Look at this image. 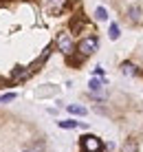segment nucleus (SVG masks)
I'll list each match as a JSON object with an SVG mask.
<instances>
[{"label":"nucleus","mask_w":143,"mask_h":152,"mask_svg":"<svg viewBox=\"0 0 143 152\" xmlns=\"http://www.w3.org/2000/svg\"><path fill=\"white\" fill-rule=\"evenodd\" d=\"M95 18L97 20H108V11H106L104 7H97L95 9Z\"/></svg>","instance_id":"9"},{"label":"nucleus","mask_w":143,"mask_h":152,"mask_svg":"<svg viewBox=\"0 0 143 152\" xmlns=\"http://www.w3.org/2000/svg\"><path fill=\"white\" fill-rule=\"evenodd\" d=\"M97 38H93V35H88V38H84L82 42L77 44V51H79V55L82 57H88V55H93L95 51H97Z\"/></svg>","instance_id":"2"},{"label":"nucleus","mask_w":143,"mask_h":152,"mask_svg":"<svg viewBox=\"0 0 143 152\" xmlns=\"http://www.w3.org/2000/svg\"><path fill=\"white\" fill-rule=\"evenodd\" d=\"M68 110H71L73 115H86V108L84 106H68Z\"/></svg>","instance_id":"10"},{"label":"nucleus","mask_w":143,"mask_h":152,"mask_svg":"<svg viewBox=\"0 0 143 152\" xmlns=\"http://www.w3.org/2000/svg\"><path fill=\"white\" fill-rule=\"evenodd\" d=\"M82 152H104V143L95 134H84L82 137Z\"/></svg>","instance_id":"1"},{"label":"nucleus","mask_w":143,"mask_h":152,"mask_svg":"<svg viewBox=\"0 0 143 152\" xmlns=\"http://www.w3.org/2000/svg\"><path fill=\"white\" fill-rule=\"evenodd\" d=\"M121 73H123V75H128V77H134L136 73H139V69H136L132 62H123V64H121Z\"/></svg>","instance_id":"5"},{"label":"nucleus","mask_w":143,"mask_h":152,"mask_svg":"<svg viewBox=\"0 0 143 152\" xmlns=\"http://www.w3.org/2000/svg\"><path fill=\"white\" fill-rule=\"evenodd\" d=\"M55 44H57V49H60L64 55H71L73 51H75V44H73V40H71L68 33H60L57 40H55Z\"/></svg>","instance_id":"3"},{"label":"nucleus","mask_w":143,"mask_h":152,"mask_svg":"<svg viewBox=\"0 0 143 152\" xmlns=\"http://www.w3.org/2000/svg\"><path fill=\"white\" fill-rule=\"evenodd\" d=\"M95 75H99V77H104V69H101V66H97V69H95Z\"/></svg>","instance_id":"13"},{"label":"nucleus","mask_w":143,"mask_h":152,"mask_svg":"<svg viewBox=\"0 0 143 152\" xmlns=\"http://www.w3.org/2000/svg\"><path fill=\"white\" fill-rule=\"evenodd\" d=\"M42 7L44 11H49L51 15H60L66 7V0H42Z\"/></svg>","instance_id":"4"},{"label":"nucleus","mask_w":143,"mask_h":152,"mask_svg":"<svg viewBox=\"0 0 143 152\" xmlns=\"http://www.w3.org/2000/svg\"><path fill=\"white\" fill-rule=\"evenodd\" d=\"M13 97H15L13 93H7V95H2V97H0V102H2V104H7V102H11Z\"/></svg>","instance_id":"12"},{"label":"nucleus","mask_w":143,"mask_h":152,"mask_svg":"<svg viewBox=\"0 0 143 152\" xmlns=\"http://www.w3.org/2000/svg\"><path fill=\"white\" fill-rule=\"evenodd\" d=\"M24 152H31V150H24Z\"/></svg>","instance_id":"14"},{"label":"nucleus","mask_w":143,"mask_h":152,"mask_svg":"<svg viewBox=\"0 0 143 152\" xmlns=\"http://www.w3.org/2000/svg\"><path fill=\"white\" fill-rule=\"evenodd\" d=\"M57 126H60V128L71 130V128H77V126H82V124H79V121H73V119H66V121H57Z\"/></svg>","instance_id":"7"},{"label":"nucleus","mask_w":143,"mask_h":152,"mask_svg":"<svg viewBox=\"0 0 143 152\" xmlns=\"http://www.w3.org/2000/svg\"><path fill=\"white\" fill-rule=\"evenodd\" d=\"M128 18H130V20H134V22H136V20L141 18V7H136V4H132V7L128 9Z\"/></svg>","instance_id":"6"},{"label":"nucleus","mask_w":143,"mask_h":152,"mask_svg":"<svg viewBox=\"0 0 143 152\" xmlns=\"http://www.w3.org/2000/svg\"><path fill=\"white\" fill-rule=\"evenodd\" d=\"M108 35H110V40H119V35H121V33H119V24H115V22L110 24V29H108Z\"/></svg>","instance_id":"8"},{"label":"nucleus","mask_w":143,"mask_h":152,"mask_svg":"<svg viewBox=\"0 0 143 152\" xmlns=\"http://www.w3.org/2000/svg\"><path fill=\"white\" fill-rule=\"evenodd\" d=\"M88 86H90V91H93V93H97L99 88H101V82H99V80H95V77H93V80H90V84H88Z\"/></svg>","instance_id":"11"}]
</instances>
